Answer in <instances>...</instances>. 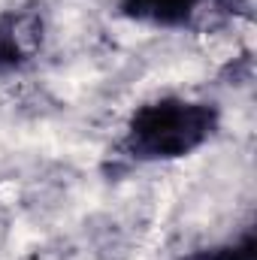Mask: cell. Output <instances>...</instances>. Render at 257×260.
Segmentation results:
<instances>
[{
	"label": "cell",
	"instance_id": "cell-3",
	"mask_svg": "<svg viewBox=\"0 0 257 260\" xmlns=\"http://www.w3.org/2000/svg\"><path fill=\"white\" fill-rule=\"evenodd\" d=\"M212 3L218 0H121L118 6L136 24L173 30V27H188Z\"/></svg>",
	"mask_w": 257,
	"mask_h": 260
},
{
	"label": "cell",
	"instance_id": "cell-2",
	"mask_svg": "<svg viewBox=\"0 0 257 260\" xmlns=\"http://www.w3.org/2000/svg\"><path fill=\"white\" fill-rule=\"evenodd\" d=\"M46 21L40 6H18L0 15V73L21 70L43 49Z\"/></svg>",
	"mask_w": 257,
	"mask_h": 260
},
{
	"label": "cell",
	"instance_id": "cell-4",
	"mask_svg": "<svg viewBox=\"0 0 257 260\" xmlns=\"http://www.w3.org/2000/svg\"><path fill=\"white\" fill-rule=\"evenodd\" d=\"M179 260H257V239H254V233L248 230V233H242L233 242L200 248V251H191V254H185Z\"/></svg>",
	"mask_w": 257,
	"mask_h": 260
},
{
	"label": "cell",
	"instance_id": "cell-1",
	"mask_svg": "<svg viewBox=\"0 0 257 260\" xmlns=\"http://www.w3.org/2000/svg\"><path fill=\"white\" fill-rule=\"evenodd\" d=\"M221 124L218 106L188 97H157L130 115L121 148L133 160H179L203 148Z\"/></svg>",
	"mask_w": 257,
	"mask_h": 260
}]
</instances>
